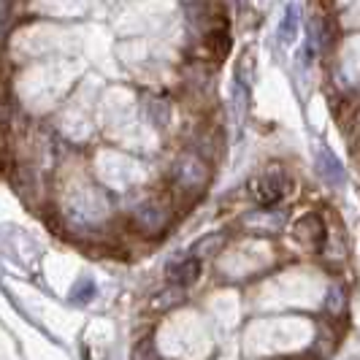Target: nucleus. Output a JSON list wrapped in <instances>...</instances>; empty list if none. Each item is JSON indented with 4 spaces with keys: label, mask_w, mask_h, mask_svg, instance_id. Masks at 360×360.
Listing matches in <instances>:
<instances>
[{
    "label": "nucleus",
    "mask_w": 360,
    "mask_h": 360,
    "mask_svg": "<svg viewBox=\"0 0 360 360\" xmlns=\"http://www.w3.org/2000/svg\"><path fill=\"white\" fill-rule=\"evenodd\" d=\"M276 36H279L282 44H290L292 38L298 36V6H295V3H288L285 17H282L279 27H276Z\"/></svg>",
    "instance_id": "9d476101"
},
{
    "label": "nucleus",
    "mask_w": 360,
    "mask_h": 360,
    "mask_svg": "<svg viewBox=\"0 0 360 360\" xmlns=\"http://www.w3.org/2000/svg\"><path fill=\"white\" fill-rule=\"evenodd\" d=\"M347 311V290L333 285L328 290V298H325V314L328 317H342Z\"/></svg>",
    "instance_id": "f8f14e48"
},
{
    "label": "nucleus",
    "mask_w": 360,
    "mask_h": 360,
    "mask_svg": "<svg viewBox=\"0 0 360 360\" xmlns=\"http://www.w3.org/2000/svg\"><path fill=\"white\" fill-rule=\"evenodd\" d=\"M317 174H320V179H323L325 184H330V187H342L344 184V165L339 162V158L333 155V149L325 144L317 149Z\"/></svg>",
    "instance_id": "0eeeda50"
},
{
    "label": "nucleus",
    "mask_w": 360,
    "mask_h": 360,
    "mask_svg": "<svg viewBox=\"0 0 360 360\" xmlns=\"http://www.w3.org/2000/svg\"><path fill=\"white\" fill-rule=\"evenodd\" d=\"M209 179H212L209 160H203L193 149L181 152L168 168V181H171L174 193H181V195H200L203 187L209 184Z\"/></svg>",
    "instance_id": "f257e3e1"
},
{
    "label": "nucleus",
    "mask_w": 360,
    "mask_h": 360,
    "mask_svg": "<svg viewBox=\"0 0 360 360\" xmlns=\"http://www.w3.org/2000/svg\"><path fill=\"white\" fill-rule=\"evenodd\" d=\"M292 187H295V181H292V176H290L282 165H266L247 184L250 198L257 206H279L292 193Z\"/></svg>",
    "instance_id": "f03ea898"
},
{
    "label": "nucleus",
    "mask_w": 360,
    "mask_h": 360,
    "mask_svg": "<svg viewBox=\"0 0 360 360\" xmlns=\"http://www.w3.org/2000/svg\"><path fill=\"white\" fill-rule=\"evenodd\" d=\"M295 238L301 241V244H307V247H314L317 252H320V247L325 244V238H328V225H325V219L320 212H309L304 214L298 222H295Z\"/></svg>",
    "instance_id": "39448f33"
},
{
    "label": "nucleus",
    "mask_w": 360,
    "mask_h": 360,
    "mask_svg": "<svg viewBox=\"0 0 360 360\" xmlns=\"http://www.w3.org/2000/svg\"><path fill=\"white\" fill-rule=\"evenodd\" d=\"M146 117H149L155 130H165L174 120V108L162 98H146Z\"/></svg>",
    "instance_id": "1a4fd4ad"
},
{
    "label": "nucleus",
    "mask_w": 360,
    "mask_h": 360,
    "mask_svg": "<svg viewBox=\"0 0 360 360\" xmlns=\"http://www.w3.org/2000/svg\"><path fill=\"white\" fill-rule=\"evenodd\" d=\"M228 241H231V233H228V231H217V233H206V236H200L198 241H195V244L190 247V252L198 255L200 260H206V257H214V255L222 252Z\"/></svg>",
    "instance_id": "6e6552de"
},
{
    "label": "nucleus",
    "mask_w": 360,
    "mask_h": 360,
    "mask_svg": "<svg viewBox=\"0 0 360 360\" xmlns=\"http://www.w3.org/2000/svg\"><path fill=\"white\" fill-rule=\"evenodd\" d=\"M165 274H168V282H171V285H179V288L187 290L200 279V274H203V260H200L198 255L187 252V255H181V257H176L174 263H168Z\"/></svg>",
    "instance_id": "20e7f679"
},
{
    "label": "nucleus",
    "mask_w": 360,
    "mask_h": 360,
    "mask_svg": "<svg viewBox=\"0 0 360 360\" xmlns=\"http://www.w3.org/2000/svg\"><path fill=\"white\" fill-rule=\"evenodd\" d=\"M98 295V285L92 276H79L76 285L71 288V301L73 304H90L92 298Z\"/></svg>",
    "instance_id": "9b49d317"
},
{
    "label": "nucleus",
    "mask_w": 360,
    "mask_h": 360,
    "mask_svg": "<svg viewBox=\"0 0 360 360\" xmlns=\"http://www.w3.org/2000/svg\"><path fill=\"white\" fill-rule=\"evenodd\" d=\"M282 222H285V212H276V206H257V212L244 217V225L260 236L279 233Z\"/></svg>",
    "instance_id": "423d86ee"
},
{
    "label": "nucleus",
    "mask_w": 360,
    "mask_h": 360,
    "mask_svg": "<svg viewBox=\"0 0 360 360\" xmlns=\"http://www.w3.org/2000/svg\"><path fill=\"white\" fill-rule=\"evenodd\" d=\"M174 219L171 198L165 195H149L130 212V225L141 236H162Z\"/></svg>",
    "instance_id": "7ed1b4c3"
}]
</instances>
